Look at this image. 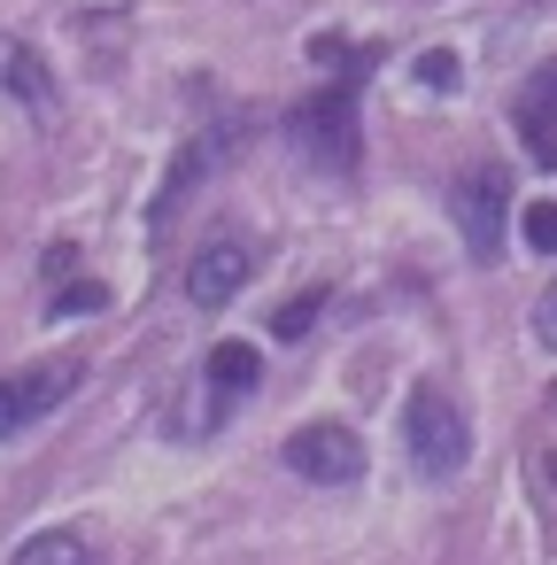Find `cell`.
I'll return each mask as SVG.
<instances>
[{
    "mask_svg": "<svg viewBox=\"0 0 557 565\" xmlns=\"http://www.w3.org/2000/svg\"><path fill=\"white\" fill-rule=\"evenodd\" d=\"M248 271H256V248L225 233V241H210V248L186 264V302H194V310H225V302L248 287Z\"/></svg>",
    "mask_w": 557,
    "mask_h": 565,
    "instance_id": "obj_5",
    "label": "cell"
},
{
    "mask_svg": "<svg viewBox=\"0 0 557 565\" xmlns=\"http://www.w3.org/2000/svg\"><path fill=\"white\" fill-rule=\"evenodd\" d=\"M518 140L534 148V163L542 171H557V63H542L526 86H518Z\"/></svg>",
    "mask_w": 557,
    "mask_h": 565,
    "instance_id": "obj_6",
    "label": "cell"
},
{
    "mask_svg": "<svg viewBox=\"0 0 557 565\" xmlns=\"http://www.w3.org/2000/svg\"><path fill=\"white\" fill-rule=\"evenodd\" d=\"M549 472H557V465H549Z\"/></svg>",
    "mask_w": 557,
    "mask_h": 565,
    "instance_id": "obj_17",
    "label": "cell"
},
{
    "mask_svg": "<svg viewBox=\"0 0 557 565\" xmlns=\"http://www.w3.org/2000/svg\"><path fill=\"white\" fill-rule=\"evenodd\" d=\"M109 302V287H94V279H78V287H63L55 302H47V318H78V310H101Z\"/></svg>",
    "mask_w": 557,
    "mask_h": 565,
    "instance_id": "obj_14",
    "label": "cell"
},
{
    "mask_svg": "<svg viewBox=\"0 0 557 565\" xmlns=\"http://www.w3.org/2000/svg\"><path fill=\"white\" fill-rule=\"evenodd\" d=\"M256 380H264V356H256L248 341H217V349H210V387H217L225 403H233V395H248Z\"/></svg>",
    "mask_w": 557,
    "mask_h": 565,
    "instance_id": "obj_8",
    "label": "cell"
},
{
    "mask_svg": "<svg viewBox=\"0 0 557 565\" xmlns=\"http://www.w3.org/2000/svg\"><path fill=\"white\" fill-rule=\"evenodd\" d=\"M287 465L302 480H318V488H349L364 472V441L349 426H294L287 434Z\"/></svg>",
    "mask_w": 557,
    "mask_h": 565,
    "instance_id": "obj_4",
    "label": "cell"
},
{
    "mask_svg": "<svg viewBox=\"0 0 557 565\" xmlns=\"http://www.w3.org/2000/svg\"><path fill=\"white\" fill-rule=\"evenodd\" d=\"M518 225H526V248L534 256H557V202H534Z\"/></svg>",
    "mask_w": 557,
    "mask_h": 565,
    "instance_id": "obj_11",
    "label": "cell"
},
{
    "mask_svg": "<svg viewBox=\"0 0 557 565\" xmlns=\"http://www.w3.org/2000/svg\"><path fill=\"white\" fill-rule=\"evenodd\" d=\"M534 341H542V349H557V287L534 302Z\"/></svg>",
    "mask_w": 557,
    "mask_h": 565,
    "instance_id": "obj_16",
    "label": "cell"
},
{
    "mask_svg": "<svg viewBox=\"0 0 557 565\" xmlns=\"http://www.w3.org/2000/svg\"><path fill=\"white\" fill-rule=\"evenodd\" d=\"M403 441H410V465H418L426 480H449V472H464V457H472V426H464V411H457L441 387H418V395H410Z\"/></svg>",
    "mask_w": 557,
    "mask_h": 565,
    "instance_id": "obj_2",
    "label": "cell"
},
{
    "mask_svg": "<svg viewBox=\"0 0 557 565\" xmlns=\"http://www.w3.org/2000/svg\"><path fill=\"white\" fill-rule=\"evenodd\" d=\"M0 86H9V102L32 109V117L55 109V78H47V63H40L24 40H0Z\"/></svg>",
    "mask_w": 557,
    "mask_h": 565,
    "instance_id": "obj_7",
    "label": "cell"
},
{
    "mask_svg": "<svg viewBox=\"0 0 557 565\" xmlns=\"http://www.w3.org/2000/svg\"><path fill=\"white\" fill-rule=\"evenodd\" d=\"M318 310H325V295H318V287H310V295H302V302H287V310H279V318H271V333H279V341H294V333H310V318H318Z\"/></svg>",
    "mask_w": 557,
    "mask_h": 565,
    "instance_id": "obj_15",
    "label": "cell"
},
{
    "mask_svg": "<svg viewBox=\"0 0 557 565\" xmlns=\"http://www.w3.org/2000/svg\"><path fill=\"white\" fill-rule=\"evenodd\" d=\"M86 557H94V542H86V534H71V526L32 534V542L17 550V565H86Z\"/></svg>",
    "mask_w": 557,
    "mask_h": 565,
    "instance_id": "obj_9",
    "label": "cell"
},
{
    "mask_svg": "<svg viewBox=\"0 0 557 565\" xmlns=\"http://www.w3.org/2000/svg\"><path fill=\"white\" fill-rule=\"evenodd\" d=\"M24 418H40V411H32V395H24V380H0V441H9Z\"/></svg>",
    "mask_w": 557,
    "mask_h": 565,
    "instance_id": "obj_12",
    "label": "cell"
},
{
    "mask_svg": "<svg viewBox=\"0 0 557 565\" xmlns=\"http://www.w3.org/2000/svg\"><path fill=\"white\" fill-rule=\"evenodd\" d=\"M449 210H457V233H464L472 264H495V256H503V210H511V194H503V171H495V163H472V171H457V186H449Z\"/></svg>",
    "mask_w": 557,
    "mask_h": 565,
    "instance_id": "obj_3",
    "label": "cell"
},
{
    "mask_svg": "<svg viewBox=\"0 0 557 565\" xmlns=\"http://www.w3.org/2000/svg\"><path fill=\"white\" fill-rule=\"evenodd\" d=\"M287 140H294V148H302L318 171L349 179V171H356V156H364V132H356V86H325V94L294 102Z\"/></svg>",
    "mask_w": 557,
    "mask_h": 565,
    "instance_id": "obj_1",
    "label": "cell"
},
{
    "mask_svg": "<svg viewBox=\"0 0 557 565\" xmlns=\"http://www.w3.org/2000/svg\"><path fill=\"white\" fill-rule=\"evenodd\" d=\"M464 78V63L449 55V47H433V55H418V86H433V94H449Z\"/></svg>",
    "mask_w": 557,
    "mask_h": 565,
    "instance_id": "obj_13",
    "label": "cell"
},
{
    "mask_svg": "<svg viewBox=\"0 0 557 565\" xmlns=\"http://www.w3.org/2000/svg\"><path fill=\"white\" fill-rule=\"evenodd\" d=\"M217 148H225V132H202V140H194V148L179 156V171H171V186H163V210H171V202H179L186 186H202V179L217 171Z\"/></svg>",
    "mask_w": 557,
    "mask_h": 565,
    "instance_id": "obj_10",
    "label": "cell"
}]
</instances>
